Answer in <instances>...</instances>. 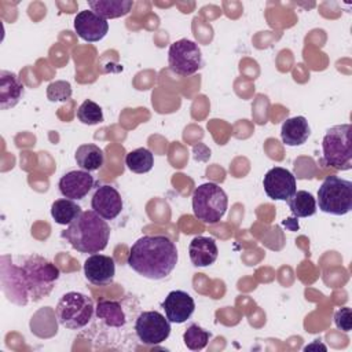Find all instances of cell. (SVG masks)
Instances as JSON below:
<instances>
[{"label": "cell", "mask_w": 352, "mask_h": 352, "mask_svg": "<svg viewBox=\"0 0 352 352\" xmlns=\"http://www.w3.org/2000/svg\"><path fill=\"white\" fill-rule=\"evenodd\" d=\"M55 315L60 326L69 330H81L88 326L95 315V305L91 297L80 292L65 293L56 307Z\"/></svg>", "instance_id": "5b68a950"}, {"label": "cell", "mask_w": 352, "mask_h": 352, "mask_svg": "<svg viewBox=\"0 0 352 352\" xmlns=\"http://www.w3.org/2000/svg\"><path fill=\"white\" fill-rule=\"evenodd\" d=\"M133 330L142 344L158 345L168 340L170 322L158 311H142L135 319Z\"/></svg>", "instance_id": "9c48e42d"}, {"label": "cell", "mask_w": 352, "mask_h": 352, "mask_svg": "<svg viewBox=\"0 0 352 352\" xmlns=\"http://www.w3.org/2000/svg\"><path fill=\"white\" fill-rule=\"evenodd\" d=\"M352 126L341 124L329 128L322 140L323 164L337 170L352 169Z\"/></svg>", "instance_id": "277c9868"}, {"label": "cell", "mask_w": 352, "mask_h": 352, "mask_svg": "<svg viewBox=\"0 0 352 352\" xmlns=\"http://www.w3.org/2000/svg\"><path fill=\"white\" fill-rule=\"evenodd\" d=\"M334 323L338 330L348 333L352 329V312L349 307H342L334 314Z\"/></svg>", "instance_id": "83f0119b"}, {"label": "cell", "mask_w": 352, "mask_h": 352, "mask_svg": "<svg viewBox=\"0 0 352 352\" xmlns=\"http://www.w3.org/2000/svg\"><path fill=\"white\" fill-rule=\"evenodd\" d=\"M23 95V84L19 77L10 72H0V109L7 110L18 104Z\"/></svg>", "instance_id": "ac0fdd59"}, {"label": "cell", "mask_w": 352, "mask_h": 352, "mask_svg": "<svg viewBox=\"0 0 352 352\" xmlns=\"http://www.w3.org/2000/svg\"><path fill=\"white\" fill-rule=\"evenodd\" d=\"M131 298L120 300H99L95 307V324L99 329H125L131 322L132 307H126Z\"/></svg>", "instance_id": "30bf717a"}, {"label": "cell", "mask_w": 352, "mask_h": 352, "mask_svg": "<svg viewBox=\"0 0 352 352\" xmlns=\"http://www.w3.org/2000/svg\"><path fill=\"white\" fill-rule=\"evenodd\" d=\"M91 208L104 220H114L122 210V198L116 187L103 184L95 190Z\"/></svg>", "instance_id": "7c38bea8"}, {"label": "cell", "mask_w": 352, "mask_h": 352, "mask_svg": "<svg viewBox=\"0 0 352 352\" xmlns=\"http://www.w3.org/2000/svg\"><path fill=\"white\" fill-rule=\"evenodd\" d=\"M73 25L77 36L89 43L102 40L109 32V22L91 10L80 11L74 16Z\"/></svg>", "instance_id": "5bb4252c"}, {"label": "cell", "mask_w": 352, "mask_h": 352, "mask_svg": "<svg viewBox=\"0 0 352 352\" xmlns=\"http://www.w3.org/2000/svg\"><path fill=\"white\" fill-rule=\"evenodd\" d=\"M286 202L294 217H309L316 213V199L305 190L296 191Z\"/></svg>", "instance_id": "603a6c76"}, {"label": "cell", "mask_w": 352, "mask_h": 352, "mask_svg": "<svg viewBox=\"0 0 352 352\" xmlns=\"http://www.w3.org/2000/svg\"><path fill=\"white\" fill-rule=\"evenodd\" d=\"M311 135V126L305 117L296 116L287 118L280 128V138L286 146L296 147L304 144Z\"/></svg>", "instance_id": "d6986e66"}, {"label": "cell", "mask_w": 352, "mask_h": 352, "mask_svg": "<svg viewBox=\"0 0 352 352\" xmlns=\"http://www.w3.org/2000/svg\"><path fill=\"white\" fill-rule=\"evenodd\" d=\"M60 276L59 268L40 254H4L0 258V286L16 305L47 297Z\"/></svg>", "instance_id": "6da1fadb"}, {"label": "cell", "mask_w": 352, "mask_h": 352, "mask_svg": "<svg viewBox=\"0 0 352 352\" xmlns=\"http://www.w3.org/2000/svg\"><path fill=\"white\" fill-rule=\"evenodd\" d=\"M188 254L192 265L208 267L217 260L219 249L213 238L198 235L190 242Z\"/></svg>", "instance_id": "e0dca14e"}, {"label": "cell", "mask_w": 352, "mask_h": 352, "mask_svg": "<svg viewBox=\"0 0 352 352\" xmlns=\"http://www.w3.org/2000/svg\"><path fill=\"white\" fill-rule=\"evenodd\" d=\"M210 337H212V334L208 330L202 329L201 326H198L195 323H191L183 334V341L188 349L201 351L208 345Z\"/></svg>", "instance_id": "d4e9b609"}, {"label": "cell", "mask_w": 352, "mask_h": 352, "mask_svg": "<svg viewBox=\"0 0 352 352\" xmlns=\"http://www.w3.org/2000/svg\"><path fill=\"white\" fill-rule=\"evenodd\" d=\"M94 176L87 172V170H70L67 173H65L59 182H58V187L60 194L65 198L77 201V199H82L94 187Z\"/></svg>", "instance_id": "2e32d148"}, {"label": "cell", "mask_w": 352, "mask_h": 352, "mask_svg": "<svg viewBox=\"0 0 352 352\" xmlns=\"http://www.w3.org/2000/svg\"><path fill=\"white\" fill-rule=\"evenodd\" d=\"M73 89L69 81L58 80L52 81L47 87V99L50 102H66L72 98Z\"/></svg>", "instance_id": "4316f807"}, {"label": "cell", "mask_w": 352, "mask_h": 352, "mask_svg": "<svg viewBox=\"0 0 352 352\" xmlns=\"http://www.w3.org/2000/svg\"><path fill=\"white\" fill-rule=\"evenodd\" d=\"M81 206L69 198L56 199L51 205V216L56 224L69 226L81 214Z\"/></svg>", "instance_id": "7402d4cb"}, {"label": "cell", "mask_w": 352, "mask_h": 352, "mask_svg": "<svg viewBox=\"0 0 352 352\" xmlns=\"http://www.w3.org/2000/svg\"><path fill=\"white\" fill-rule=\"evenodd\" d=\"M74 160L80 166V169L87 172H94L102 168L104 162V154L99 146L94 143H84L77 147Z\"/></svg>", "instance_id": "44dd1931"}, {"label": "cell", "mask_w": 352, "mask_h": 352, "mask_svg": "<svg viewBox=\"0 0 352 352\" xmlns=\"http://www.w3.org/2000/svg\"><path fill=\"white\" fill-rule=\"evenodd\" d=\"M177 248L166 235H143L129 249L126 263L140 276L160 280L177 264Z\"/></svg>", "instance_id": "7a4b0ae2"}, {"label": "cell", "mask_w": 352, "mask_h": 352, "mask_svg": "<svg viewBox=\"0 0 352 352\" xmlns=\"http://www.w3.org/2000/svg\"><path fill=\"white\" fill-rule=\"evenodd\" d=\"M84 275L88 282L95 286H106L113 283L116 275V264L113 257L94 253L84 261Z\"/></svg>", "instance_id": "9a60e30c"}, {"label": "cell", "mask_w": 352, "mask_h": 352, "mask_svg": "<svg viewBox=\"0 0 352 352\" xmlns=\"http://www.w3.org/2000/svg\"><path fill=\"white\" fill-rule=\"evenodd\" d=\"M60 236L80 253H99L110 239V226L94 210H82Z\"/></svg>", "instance_id": "3957f363"}, {"label": "cell", "mask_w": 352, "mask_h": 352, "mask_svg": "<svg viewBox=\"0 0 352 352\" xmlns=\"http://www.w3.org/2000/svg\"><path fill=\"white\" fill-rule=\"evenodd\" d=\"M168 63L175 74L188 77L195 74L204 65L202 52L198 44L188 38H180L170 44Z\"/></svg>", "instance_id": "ba28073f"}, {"label": "cell", "mask_w": 352, "mask_h": 352, "mask_svg": "<svg viewBox=\"0 0 352 352\" xmlns=\"http://www.w3.org/2000/svg\"><path fill=\"white\" fill-rule=\"evenodd\" d=\"M316 204L324 213L344 216L352 210V182L340 176H327L319 190Z\"/></svg>", "instance_id": "52a82bcc"}, {"label": "cell", "mask_w": 352, "mask_h": 352, "mask_svg": "<svg viewBox=\"0 0 352 352\" xmlns=\"http://www.w3.org/2000/svg\"><path fill=\"white\" fill-rule=\"evenodd\" d=\"M263 187L271 199L287 201L297 191V182L289 169L274 166L264 175Z\"/></svg>", "instance_id": "8fae6325"}, {"label": "cell", "mask_w": 352, "mask_h": 352, "mask_svg": "<svg viewBox=\"0 0 352 352\" xmlns=\"http://www.w3.org/2000/svg\"><path fill=\"white\" fill-rule=\"evenodd\" d=\"M77 118L85 125H96L103 122L102 107L91 99H85L77 109Z\"/></svg>", "instance_id": "484cf974"}, {"label": "cell", "mask_w": 352, "mask_h": 352, "mask_svg": "<svg viewBox=\"0 0 352 352\" xmlns=\"http://www.w3.org/2000/svg\"><path fill=\"white\" fill-rule=\"evenodd\" d=\"M125 165L133 173H147L153 169L154 155L148 148L139 147L126 154Z\"/></svg>", "instance_id": "cb8c5ba5"}, {"label": "cell", "mask_w": 352, "mask_h": 352, "mask_svg": "<svg viewBox=\"0 0 352 352\" xmlns=\"http://www.w3.org/2000/svg\"><path fill=\"white\" fill-rule=\"evenodd\" d=\"M162 309L165 316L170 323H184L187 322L195 311L194 298L183 290H172L168 293L162 301Z\"/></svg>", "instance_id": "4fadbf2b"}, {"label": "cell", "mask_w": 352, "mask_h": 352, "mask_svg": "<svg viewBox=\"0 0 352 352\" xmlns=\"http://www.w3.org/2000/svg\"><path fill=\"white\" fill-rule=\"evenodd\" d=\"M191 198L194 216L206 224L219 223L228 208V197L226 191L213 182L198 186Z\"/></svg>", "instance_id": "8992f818"}, {"label": "cell", "mask_w": 352, "mask_h": 352, "mask_svg": "<svg viewBox=\"0 0 352 352\" xmlns=\"http://www.w3.org/2000/svg\"><path fill=\"white\" fill-rule=\"evenodd\" d=\"M91 11L103 19H114L129 14L132 10V0H89Z\"/></svg>", "instance_id": "ffe728a7"}]
</instances>
